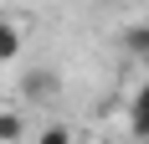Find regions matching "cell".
Returning <instances> with one entry per match:
<instances>
[{
	"mask_svg": "<svg viewBox=\"0 0 149 144\" xmlns=\"http://www.w3.org/2000/svg\"><path fill=\"white\" fill-rule=\"evenodd\" d=\"M21 98H26V103H52V98H62V72H57V67H31L26 77H21Z\"/></svg>",
	"mask_w": 149,
	"mask_h": 144,
	"instance_id": "obj_1",
	"label": "cell"
},
{
	"mask_svg": "<svg viewBox=\"0 0 149 144\" xmlns=\"http://www.w3.org/2000/svg\"><path fill=\"white\" fill-rule=\"evenodd\" d=\"M129 134H134V144H149V82H139L134 103H129Z\"/></svg>",
	"mask_w": 149,
	"mask_h": 144,
	"instance_id": "obj_2",
	"label": "cell"
},
{
	"mask_svg": "<svg viewBox=\"0 0 149 144\" xmlns=\"http://www.w3.org/2000/svg\"><path fill=\"white\" fill-rule=\"evenodd\" d=\"M129 52H139V57H149V21H139V26L129 31Z\"/></svg>",
	"mask_w": 149,
	"mask_h": 144,
	"instance_id": "obj_6",
	"label": "cell"
},
{
	"mask_svg": "<svg viewBox=\"0 0 149 144\" xmlns=\"http://www.w3.org/2000/svg\"><path fill=\"white\" fill-rule=\"evenodd\" d=\"M36 144H72V129L67 124H41L36 129Z\"/></svg>",
	"mask_w": 149,
	"mask_h": 144,
	"instance_id": "obj_5",
	"label": "cell"
},
{
	"mask_svg": "<svg viewBox=\"0 0 149 144\" xmlns=\"http://www.w3.org/2000/svg\"><path fill=\"white\" fill-rule=\"evenodd\" d=\"M21 46H26V41H21V26H15L10 15H0V62H15Z\"/></svg>",
	"mask_w": 149,
	"mask_h": 144,
	"instance_id": "obj_3",
	"label": "cell"
},
{
	"mask_svg": "<svg viewBox=\"0 0 149 144\" xmlns=\"http://www.w3.org/2000/svg\"><path fill=\"white\" fill-rule=\"evenodd\" d=\"M26 139V113L21 108H0V144H21Z\"/></svg>",
	"mask_w": 149,
	"mask_h": 144,
	"instance_id": "obj_4",
	"label": "cell"
}]
</instances>
